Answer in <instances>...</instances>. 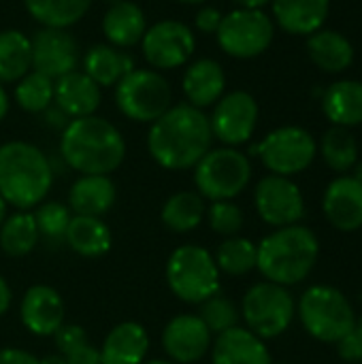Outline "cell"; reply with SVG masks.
<instances>
[{
	"label": "cell",
	"mask_w": 362,
	"mask_h": 364,
	"mask_svg": "<svg viewBox=\"0 0 362 364\" xmlns=\"http://www.w3.org/2000/svg\"><path fill=\"white\" fill-rule=\"evenodd\" d=\"M34 215V222H36V230H38V237H45L49 243H64V235H66V228L70 224V209L58 200H49V203H43L38 205L36 213Z\"/></svg>",
	"instance_id": "74e56055"
},
{
	"label": "cell",
	"mask_w": 362,
	"mask_h": 364,
	"mask_svg": "<svg viewBox=\"0 0 362 364\" xmlns=\"http://www.w3.org/2000/svg\"><path fill=\"white\" fill-rule=\"evenodd\" d=\"M273 19L262 9H235L222 17L215 32L224 53L239 60H250L265 53L273 41Z\"/></svg>",
	"instance_id": "30bf717a"
},
{
	"label": "cell",
	"mask_w": 362,
	"mask_h": 364,
	"mask_svg": "<svg viewBox=\"0 0 362 364\" xmlns=\"http://www.w3.org/2000/svg\"><path fill=\"white\" fill-rule=\"evenodd\" d=\"M100 350V364H141L149 350V335L139 322H122L109 331Z\"/></svg>",
	"instance_id": "7402d4cb"
},
{
	"label": "cell",
	"mask_w": 362,
	"mask_h": 364,
	"mask_svg": "<svg viewBox=\"0 0 362 364\" xmlns=\"http://www.w3.org/2000/svg\"><path fill=\"white\" fill-rule=\"evenodd\" d=\"M324 115L333 126L352 128L362 124V83L361 81H337L322 96Z\"/></svg>",
	"instance_id": "83f0119b"
},
{
	"label": "cell",
	"mask_w": 362,
	"mask_h": 364,
	"mask_svg": "<svg viewBox=\"0 0 362 364\" xmlns=\"http://www.w3.org/2000/svg\"><path fill=\"white\" fill-rule=\"evenodd\" d=\"M211 364H273L271 352L260 337L235 326L211 343Z\"/></svg>",
	"instance_id": "ffe728a7"
},
{
	"label": "cell",
	"mask_w": 362,
	"mask_h": 364,
	"mask_svg": "<svg viewBox=\"0 0 362 364\" xmlns=\"http://www.w3.org/2000/svg\"><path fill=\"white\" fill-rule=\"evenodd\" d=\"M211 333L194 314L175 316L162 331V348L171 363L194 364L211 352Z\"/></svg>",
	"instance_id": "2e32d148"
},
{
	"label": "cell",
	"mask_w": 362,
	"mask_h": 364,
	"mask_svg": "<svg viewBox=\"0 0 362 364\" xmlns=\"http://www.w3.org/2000/svg\"><path fill=\"white\" fill-rule=\"evenodd\" d=\"M105 2H109V4H113V2H117V0H105Z\"/></svg>",
	"instance_id": "11a10c76"
},
{
	"label": "cell",
	"mask_w": 362,
	"mask_h": 364,
	"mask_svg": "<svg viewBox=\"0 0 362 364\" xmlns=\"http://www.w3.org/2000/svg\"><path fill=\"white\" fill-rule=\"evenodd\" d=\"M64 243L83 258H100L113 245V235L102 218L73 215L64 235Z\"/></svg>",
	"instance_id": "4316f807"
},
{
	"label": "cell",
	"mask_w": 362,
	"mask_h": 364,
	"mask_svg": "<svg viewBox=\"0 0 362 364\" xmlns=\"http://www.w3.org/2000/svg\"><path fill=\"white\" fill-rule=\"evenodd\" d=\"M64 301L51 286H32L26 290L19 305V318L28 333L36 337H53L64 324Z\"/></svg>",
	"instance_id": "ac0fdd59"
},
{
	"label": "cell",
	"mask_w": 362,
	"mask_h": 364,
	"mask_svg": "<svg viewBox=\"0 0 362 364\" xmlns=\"http://www.w3.org/2000/svg\"><path fill=\"white\" fill-rule=\"evenodd\" d=\"M207 220L213 232L222 235V237H237L243 228V211L239 205H235L233 200H215L211 203V207L207 209Z\"/></svg>",
	"instance_id": "f35d334b"
},
{
	"label": "cell",
	"mask_w": 362,
	"mask_h": 364,
	"mask_svg": "<svg viewBox=\"0 0 362 364\" xmlns=\"http://www.w3.org/2000/svg\"><path fill=\"white\" fill-rule=\"evenodd\" d=\"M43 115H45V124H47L49 128H55V130H64V128L70 124V117H68L60 107H55V105L47 107V109L43 111Z\"/></svg>",
	"instance_id": "f6af8a7d"
},
{
	"label": "cell",
	"mask_w": 362,
	"mask_h": 364,
	"mask_svg": "<svg viewBox=\"0 0 362 364\" xmlns=\"http://www.w3.org/2000/svg\"><path fill=\"white\" fill-rule=\"evenodd\" d=\"M143 55L149 66L158 70H171L183 66L194 53V32L177 19H162L149 26L141 38Z\"/></svg>",
	"instance_id": "4fadbf2b"
},
{
	"label": "cell",
	"mask_w": 362,
	"mask_h": 364,
	"mask_svg": "<svg viewBox=\"0 0 362 364\" xmlns=\"http://www.w3.org/2000/svg\"><path fill=\"white\" fill-rule=\"evenodd\" d=\"M41 364H66V360H64V356L62 354H51V356H45L43 360H41Z\"/></svg>",
	"instance_id": "681fc988"
},
{
	"label": "cell",
	"mask_w": 362,
	"mask_h": 364,
	"mask_svg": "<svg viewBox=\"0 0 362 364\" xmlns=\"http://www.w3.org/2000/svg\"><path fill=\"white\" fill-rule=\"evenodd\" d=\"M318 145L316 139L299 126H282L269 132L252 154H256L271 175L292 177L312 166Z\"/></svg>",
	"instance_id": "8fae6325"
},
{
	"label": "cell",
	"mask_w": 362,
	"mask_h": 364,
	"mask_svg": "<svg viewBox=\"0 0 362 364\" xmlns=\"http://www.w3.org/2000/svg\"><path fill=\"white\" fill-rule=\"evenodd\" d=\"M320 154L326 166L341 175H346L358 164V143L354 134L341 126H333L324 132L320 143Z\"/></svg>",
	"instance_id": "836d02e7"
},
{
	"label": "cell",
	"mask_w": 362,
	"mask_h": 364,
	"mask_svg": "<svg viewBox=\"0 0 362 364\" xmlns=\"http://www.w3.org/2000/svg\"><path fill=\"white\" fill-rule=\"evenodd\" d=\"M4 218H6V203H4V198L0 196V224L4 222Z\"/></svg>",
	"instance_id": "f907efd6"
},
{
	"label": "cell",
	"mask_w": 362,
	"mask_h": 364,
	"mask_svg": "<svg viewBox=\"0 0 362 364\" xmlns=\"http://www.w3.org/2000/svg\"><path fill=\"white\" fill-rule=\"evenodd\" d=\"M207 215L205 198L198 192H177L166 198L162 207V224L173 232H192L196 230Z\"/></svg>",
	"instance_id": "f546056e"
},
{
	"label": "cell",
	"mask_w": 362,
	"mask_h": 364,
	"mask_svg": "<svg viewBox=\"0 0 362 364\" xmlns=\"http://www.w3.org/2000/svg\"><path fill=\"white\" fill-rule=\"evenodd\" d=\"M53 186L51 160L32 143L0 145V196L17 211L38 207Z\"/></svg>",
	"instance_id": "277c9868"
},
{
	"label": "cell",
	"mask_w": 362,
	"mask_h": 364,
	"mask_svg": "<svg viewBox=\"0 0 362 364\" xmlns=\"http://www.w3.org/2000/svg\"><path fill=\"white\" fill-rule=\"evenodd\" d=\"M60 154L66 166L81 175H109L126 158L122 132L98 115L77 117L62 130Z\"/></svg>",
	"instance_id": "7a4b0ae2"
},
{
	"label": "cell",
	"mask_w": 362,
	"mask_h": 364,
	"mask_svg": "<svg viewBox=\"0 0 362 364\" xmlns=\"http://www.w3.org/2000/svg\"><path fill=\"white\" fill-rule=\"evenodd\" d=\"M32 70V45L19 30L0 32V83L19 81Z\"/></svg>",
	"instance_id": "4dcf8cb0"
},
{
	"label": "cell",
	"mask_w": 362,
	"mask_h": 364,
	"mask_svg": "<svg viewBox=\"0 0 362 364\" xmlns=\"http://www.w3.org/2000/svg\"><path fill=\"white\" fill-rule=\"evenodd\" d=\"M9 113V96H6V92H4V87H2V83H0V122L4 119V115Z\"/></svg>",
	"instance_id": "c3c4849f"
},
{
	"label": "cell",
	"mask_w": 362,
	"mask_h": 364,
	"mask_svg": "<svg viewBox=\"0 0 362 364\" xmlns=\"http://www.w3.org/2000/svg\"><path fill=\"white\" fill-rule=\"evenodd\" d=\"M280 364H288V363H280Z\"/></svg>",
	"instance_id": "9f6ffc18"
},
{
	"label": "cell",
	"mask_w": 362,
	"mask_h": 364,
	"mask_svg": "<svg viewBox=\"0 0 362 364\" xmlns=\"http://www.w3.org/2000/svg\"><path fill=\"white\" fill-rule=\"evenodd\" d=\"M30 45H32V70L53 81L77 70L79 43L70 32L62 28H41L30 38Z\"/></svg>",
	"instance_id": "9a60e30c"
},
{
	"label": "cell",
	"mask_w": 362,
	"mask_h": 364,
	"mask_svg": "<svg viewBox=\"0 0 362 364\" xmlns=\"http://www.w3.org/2000/svg\"><path fill=\"white\" fill-rule=\"evenodd\" d=\"M11 301H13V294H11V288L6 284V279L0 275V316H4L11 307Z\"/></svg>",
	"instance_id": "bcb514c9"
},
{
	"label": "cell",
	"mask_w": 362,
	"mask_h": 364,
	"mask_svg": "<svg viewBox=\"0 0 362 364\" xmlns=\"http://www.w3.org/2000/svg\"><path fill=\"white\" fill-rule=\"evenodd\" d=\"M337 354L346 363H362V335L361 331H350L346 337H341L337 343Z\"/></svg>",
	"instance_id": "60d3db41"
},
{
	"label": "cell",
	"mask_w": 362,
	"mask_h": 364,
	"mask_svg": "<svg viewBox=\"0 0 362 364\" xmlns=\"http://www.w3.org/2000/svg\"><path fill=\"white\" fill-rule=\"evenodd\" d=\"M326 222L339 232H356L362 228V181L354 175L333 179L322 198Z\"/></svg>",
	"instance_id": "e0dca14e"
},
{
	"label": "cell",
	"mask_w": 362,
	"mask_h": 364,
	"mask_svg": "<svg viewBox=\"0 0 362 364\" xmlns=\"http://www.w3.org/2000/svg\"><path fill=\"white\" fill-rule=\"evenodd\" d=\"M100 85H96L83 70H73L53 83V105L70 119L94 115L100 107Z\"/></svg>",
	"instance_id": "d6986e66"
},
{
	"label": "cell",
	"mask_w": 362,
	"mask_h": 364,
	"mask_svg": "<svg viewBox=\"0 0 362 364\" xmlns=\"http://www.w3.org/2000/svg\"><path fill=\"white\" fill-rule=\"evenodd\" d=\"M115 105L128 119L154 124L173 107V90L160 73L134 68L115 85Z\"/></svg>",
	"instance_id": "9c48e42d"
},
{
	"label": "cell",
	"mask_w": 362,
	"mask_h": 364,
	"mask_svg": "<svg viewBox=\"0 0 362 364\" xmlns=\"http://www.w3.org/2000/svg\"><path fill=\"white\" fill-rule=\"evenodd\" d=\"M53 341H55L58 352L64 354V352H68L70 348H75V346L87 341V335H85V328L79 326V324H62V326L55 331Z\"/></svg>",
	"instance_id": "ab89813d"
},
{
	"label": "cell",
	"mask_w": 362,
	"mask_h": 364,
	"mask_svg": "<svg viewBox=\"0 0 362 364\" xmlns=\"http://www.w3.org/2000/svg\"><path fill=\"white\" fill-rule=\"evenodd\" d=\"M141 364H173L171 360H160V358H156V360H147V363H141Z\"/></svg>",
	"instance_id": "f5cc1de1"
},
{
	"label": "cell",
	"mask_w": 362,
	"mask_h": 364,
	"mask_svg": "<svg viewBox=\"0 0 362 364\" xmlns=\"http://www.w3.org/2000/svg\"><path fill=\"white\" fill-rule=\"evenodd\" d=\"M254 205L260 220L273 228L299 224L305 215V198L301 188L282 175H267L254 190Z\"/></svg>",
	"instance_id": "7c38bea8"
},
{
	"label": "cell",
	"mask_w": 362,
	"mask_h": 364,
	"mask_svg": "<svg viewBox=\"0 0 362 364\" xmlns=\"http://www.w3.org/2000/svg\"><path fill=\"white\" fill-rule=\"evenodd\" d=\"M0 364H41V360L19 348H2L0 350Z\"/></svg>",
	"instance_id": "ee69618b"
},
{
	"label": "cell",
	"mask_w": 362,
	"mask_h": 364,
	"mask_svg": "<svg viewBox=\"0 0 362 364\" xmlns=\"http://www.w3.org/2000/svg\"><path fill=\"white\" fill-rule=\"evenodd\" d=\"M62 356H64L66 364H100V350L94 348L90 341H83V343L70 348Z\"/></svg>",
	"instance_id": "b9f144b4"
},
{
	"label": "cell",
	"mask_w": 362,
	"mask_h": 364,
	"mask_svg": "<svg viewBox=\"0 0 362 364\" xmlns=\"http://www.w3.org/2000/svg\"><path fill=\"white\" fill-rule=\"evenodd\" d=\"M145 30H147L145 13L132 0L113 2L102 17V32H105L109 45H113L117 49L139 45Z\"/></svg>",
	"instance_id": "cb8c5ba5"
},
{
	"label": "cell",
	"mask_w": 362,
	"mask_h": 364,
	"mask_svg": "<svg viewBox=\"0 0 362 364\" xmlns=\"http://www.w3.org/2000/svg\"><path fill=\"white\" fill-rule=\"evenodd\" d=\"M28 13L43 28H70L90 11L92 0H23Z\"/></svg>",
	"instance_id": "1f68e13d"
},
{
	"label": "cell",
	"mask_w": 362,
	"mask_h": 364,
	"mask_svg": "<svg viewBox=\"0 0 362 364\" xmlns=\"http://www.w3.org/2000/svg\"><path fill=\"white\" fill-rule=\"evenodd\" d=\"M307 53L312 62L324 73H344L354 62L352 43L335 30H318L309 34Z\"/></svg>",
	"instance_id": "f1b7e54d"
},
{
	"label": "cell",
	"mask_w": 362,
	"mask_h": 364,
	"mask_svg": "<svg viewBox=\"0 0 362 364\" xmlns=\"http://www.w3.org/2000/svg\"><path fill=\"white\" fill-rule=\"evenodd\" d=\"M53 79L32 70L23 75L15 87V100L26 113H43L53 105Z\"/></svg>",
	"instance_id": "d590c367"
},
{
	"label": "cell",
	"mask_w": 362,
	"mask_h": 364,
	"mask_svg": "<svg viewBox=\"0 0 362 364\" xmlns=\"http://www.w3.org/2000/svg\"><path fill=\"white\" fill-rule=\"evenodd\" d=\"M213 132L203 109L188 102L173 105L147 132L149 156L166 171L194 168L211 149Z\"/></svg>",
	"instance_id": "6da1fadb"
},
{
	"label": "cell",
	"mask_w": 362,
	"mask_h": 364,
	"mask_svg": "<svg viewBox=\"0 0 362 364\" xmlns=\"http://www.w3.org/2000/svg\"><path fill=\"white\" fill-rule=\"evenodd\" d=\"M256 258H258V245L239 235L224 239L218 245L215 256H213L220 273H226L230 277H241V275H247L250 271H254Z\"/></svg>",
	"instance_id": "e575fe53"
},
{
	"label": "cell",
	"mask_w": 362,
	"mask_h": 364,
	"mask_svg": "<svg viewBox=\"0 0 362 364\" xmlns=\"http://www.w3.org/2000/svg\"><path fill=\"white\" fill-rule=\"evenodd\" d=\"M280 28L288 34H314L326 21L331 0H271Z\"/></svg>",
	"instance_id": "d4e9b609"
},
{
	"label": "cell",
	"mask_w": 362,
	"mask_h": 364,
	"mask_svg": "<svg viewBox=\"0 0 362 364\" xmlns=\"http://www.w3.org/2000/svg\"><path fill=\"white\" fill-rule=\"evenodd\" d=\"M198 307H201L198 318L209 328V333L215 337L239 326L241 311L237 309V305L226 294H222V290L218 294H213L211 299H207L205 303H201Z\"/></svg>",
	"instance_id": "8d00e7d4"
},
{
	"label": "cell",
	"mask_w": 362,
	"mask_h": 364,
	"mask_svg": "<svg viewBox=\"0 0 362 364\" xmlns=\"http://www.w3.org/2000/svg\"><path fill=\"white\" fill-rule=\"evenodd\" d=\"M222 13H220V9H215V6H203L198 13H196V17H194V23H196V28L201 30V32H205V34H215L218 32V28H220V23H222Z\"/></svg>",
	"instance_id": "7bdbcfd3"
},
{
	"label": "cell",
	"mask_w": 362,
	"mask_h": 364,
	"mask_svg": "<svg viewBox=\"0 0 362 364\" xmlns=\"http://www.w3.org/2000/svg\"><path fill=\"white\" fill-rule=\"evenodd\" d=\"M115 183L109 175H81L68 192V209L75 215L102 218L115 205Z\"/></svg>",
	"instance_id": "603a6c76"
},
{
	"label": "cell",
	"mask_w": 362,
	"mask_h": 364,
	"mask_svg": "<svg viewBox=\"0 0 362 364\" xmlns=\"http://www.w3.org/2000/svg\"><path fill=\"white\" fill-rule=\"evenodd\" d=\"M230 2H235L237 9H262L271 0H230Z\"/></svg>",
	"instance_id": "7dc6e473"
},
{
	"label": "cell",
	"mask_w": 362,
	"mask_h": 364,
	"mask_svg": "<svg viewBox=\"0 0 362 364\" xmlns=\"http://www.w3.org/2000/svg\"><path fill=\"white\" fill-rule=\"evenodd\" d=\"M134 70V60L124 49L113 45H94L83 55V73L100 87L117 85L128 73Z\"/></svg>",
	"instance_id": "484cf974"
},
{
	"label": "cell",
	"mask_w": 362,
	"mask_h": 364,
	"mask_svg": "<svg viewBox=\"0 0 362 364\" xmlns=\"http://www.w3.org/2000/svg\"><path fill=\"white\" fill-rule=\"evenodd\" d=\"M220 275L213 254L194 243L177 247L166 262V284L171 292L190 305H201L218 294L222 288Z\"/></svg>",
	"instance_id": "8992f818"
},
{
	"label": "cell",
	"mask_w": 362,
	"mask_h": 364,
	"mask_svg": "<svg viewBox=\"0 0 362 364\" xmlns=\"http://www.w3.org/2000/svg\"><path fill=\"white\" fill-rule=\"evenodd\" d=\"M38 243V230L34 215L28 211H17L6 215L0 224V250L11 258L28 256Z\"/></svg>",
	"instance_id": "d6a6232c"
},
{
	"label": "cell",
	"mask_w": 362,
	"mask_h": 364,
	"mask_svg": "<svg viewBox=\"0 0 362 364\" xmlns=\"http://www.w3.org/2000/svg\"><path fill=\"white\" fill-rule=\"evenodd\" d=\"M297 316V303L288 288L260 282L254 284L241 301V318L245 328L262 341L284 335Z\"/></svg>",
	"instance_id": "ba28073f"
},
{
	"label": "cell",
	"mask_w": 362,
	"mask_h": 364,
	"mask_svg": "<svg viewBox=\"0 0 362 364\" xmlns=\"http://www.w3.org/2000/svg\"><path fill=\"white\" fill-rule=\"evenodd\" d=\"M213 139L226 147H239L247 143L258 126V102L252 94L237 90L222 96L209 117Z\"/></svg>",
	"instance_id": "5bb4252c"
},
{
	"label": "cell",
	"mask_w": 362,
	"mask_h": 364,
	"mask_svg": "<svg viewBox=\"0 0 362 364\" xmlns=\"http://www.w3.org/2000/svg\"><path fill=\"white\" fill-rule=\"evenodd\" d=\"M320 258V241L307 226L292 224L275 228L258 243L256 269L277 286L290 288L305 282Z\"/></svg>",
	"instance_id": "3957f363"
},
{
	"label": "cell",
	"mask_w": 362,
	"mask_h": 364,
	"mask_svg": "<svg viewBox=\"0 0 362 364\" xmlns=\"http://www.w3.org/2000/svg\"><path fill=\"white\" fill-rule=\"evenodd\" d=\"M356 331H361L362 335V316L361 318H356Z\"/></svg>",
	"instance_id": "db71d44e"
},
{
	"label": "cell",
	"mask_w": 362,
	"mask_h": 364,
	"mask_svg": "<svg viewBox=\"0 0 362 364\" xmlns=\"http://www.w3.org/2000/svg\"><path fill=\"white\" fill-rule=\"evenodd\" d=\"M177 2H181V4H203L207 0H177Z\"/></svg>",
	"instance_id": "816d5d0a"
},
{
	"label": "cell",
	"mask_w": 362,
	"mask_h": 364,
	"mask_svg": "<svg viewBox=\"0 0 362 364\" xmlns=\"http://www.w3.org/2000/svg\"><path fill=\"white\" fill-rule=\"evenodd\" d=\"M181 87L188 98V105L196 109H205V107L215 105L224 96L226 73L220 66V62L211 58H203V60L192 62L186 68Z\"/></svg>",
	"instance_id": "44dd1931"
},
{
	"label": "cell",
	"mask_w": 362,
	"mask_h": 364,
	"mask_svg": "<svg viewBox=\"0 0 362 364\" xmlns=\"http://www.w3.org/2000/svg\"><path fill=\"white\" fill-rule=\"evenodd\" d=\"M297 314L309 337L320 343H337L356 328L350 299L333 286H312L297 303Z\"/></svg>",
	"instance_id": "5b68a950"
},
{
	"label": "cell",
	"mask_w": 362,
	"mask_h": 364,
	"mask_svg": "<svg viewBox=\"0 0 362 364\" xmlns=\"http://www.w3.org/2000/svg\"><path fill=\"white\" fill-rule=\"evenodd\" d=\"M252 179L250 158L237 147L209 149L194 166V183L203 198L233 200L237 198Z\"/></svg>",
	"instance_id": "52a82bcc"
}]
</instances>
